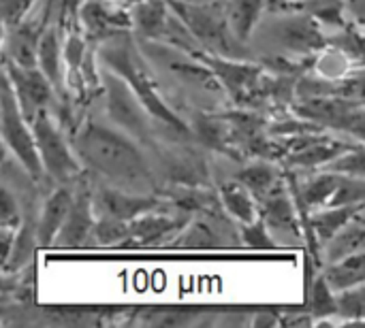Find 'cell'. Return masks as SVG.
I'll list each match as a JSON object with an SVG mask.
<instances>
[{"instance_id":"cell-13","label":"cell","mask_w":365,"mask_h":328,"mask_svg":"<svg viewBox=\"0 0 365 328\" xmlns=\"http://www.w3.org/2000/svg\"><path fill=\"white\" fill-rule=\"evenodd\" d=\"M2 68L9 77L17 105L28 122L38 111H51V105L58 100V96L51 83L47 81V77L36 66H19L4 60Z\"/></svg>"},{"instance_id":"cell-7","label":"cell","mask_w":365,"mask_h":328,"mask_svg":"<svg viewBox=\"0 0 365 328\" xmlns=\"http://www.w3.org/2000/svg\"><path fill=\"white\" fill-rule=\"evenodd\" d=\"M34 139V149L43 169V175H47L51 181L58 184H71L81 177L83 169L79 160L73 154V147L66 139V132L56 124V117L51 111H38L28 122Z\"/></svg>"},{"instance_id":"cell-8","label":"cell","mask_w":365,"mask_h":328,"mask_svg":"<svg viewBox=\"0 0 365 328\" xmlns=\"http://www.w3.org/2000/svg\"><path fill=\"white\" fill-rule=\"evenodd\" d=\"M192 55L212 70V75L225 90L227 100L233 107L259 109L263 105V64L240 58L214 55L207 51H195Z\"/></svg>"},{"instance_id":"cell-34","label":"cell","mask_w":365,"mask_h":328,"mask_svg":"<svg viewBox=\"0 0 365 328\" xmlns=\"http://www.w3.org/2000/svg\"><path fill=\"white\" fill-rule=\"evenodd\" d=\"M195 314L192 312H186V310H150L145 316H141L143 322L148 324H154V327H184V324H190L195 322Z\"/></svg>"},{"instance_id":"cell-3","label":"cell","mask_w":365,"mask_h":328,"mask_svg":"<svg viewBox=\"0 0 365 328\" xmlns=\"http://www.w3.org/2000/svg\"><path fill=\"white\" fill-rule=\"evenodd\" d=\"M257 47L263 60H291L312 64L314 55L327 47V36L323 34V26L302 11H287L278 15L272 11V17L257 23L248 49ZM261 60V62H263Z\"/></svg>"},{"instance_id":"cell-11","label":"cell","mask_w":365,"mask_h":328,"mask_svg":"<svg viewBox=\"0 0 365 328\" xmlns=\"http://www.w3.org/2000/svg\"><path fill=\"white\" fill-rule=\"evenodd\" d=\"M257 205H259V220L263 222L265 231L269 233L276 245L278 243L295 245L302 241L304 220L284 177L265 196H261Z\"/></svg>"},{"instance_id":"cell-30","label":"cell","mask_w":365,"mask_h":328,"mask_svg":"<svg viewBox=\"0 0 365 328\" xmlns=\"http://www.w3.org/2000/svg\"><path fill=\"white\" fill-rule=\"evenodd\" d=\"M126 237H128V222L115 220L111 216H96L94 226H92V239L98 245H118V248H122Z\"/></svg>"},{"instance_id":"cell-28","label":"cell","mask_w":365,"mask_h":328,"mask_svg":"<svg viewBox=\"0 0 365 328\" xmlns=\"http://www.w3.org/2000/svg\"><path fill=\"white\" fill-rule=\"evenodd\" d=\"M34 248H36L34 220L21 218L19 226L15 228V239H13V248H11L9 260L4 265V273H17L19 269H24L30 263Z\"/></svg>"},{"instance_id":"cell-40","label":"cell","mask_w":365,"mask_h":328,"mask_svg":"<svg viewBox=\"0 0 365 328\" xmlns=\"http://www.w3.org/2000/svg\"><path fill=\"white\" fill-rule=\"evenodd\" d=\"M111 2L122 4V6H130V4H135V2H139V0H111Z\"/></svg>"},{"instance_id":"cell-36","label":"cell","mask_w":365,"mask_h":328,"mask_svg":"<svg viewBox=\"0 0 365 328\" xmlns=\"http://www.w3.org/2000/svg\"><path fill=\"white\" fill-rule=\"evenodd\" d=\"M21 218H24L21 216V207H19L15 194L4 184H0V226L17 228Z\"/></svg>"},{"instance_id":"cell-29","label":"cell","mask_w":365,"mask_h":328,"mask_svg":"<svg viewBox=\"0 0 365 328\" xmlns=\"http://www.w3.org/2000/svg\"><path fill=\"white\" fill-rule=\"evenodd\" d=\"M319 171H329L336 175H344V177H365V149L364 143L353 145L351 149L342 152L340 156H336L331 162H327L323 169Z\"/></svg>"},{"instance_id":"cell-35","label":"cell","mask_w":365,"mask_h":328,"mask_svg":"<svg viewBox=\"0 0 365 328\" xmlns=\"http://www.w3.org/2000/svg\"><path fill=\"white\" fill-rule=\"evenodd\" d=\"M240 241H244V245L255 248V250H274L276 248L274 239L269 237V233L265 231V226L259 218L250 224L240 226Z\"/></svg>"},{"instance_id":"cell-31","label":"cell","mask_w":365,"mask_h":328,"mask_svg":"<svg viewBox=\"0 0 365 328\" xmlns=\"http://www.w3.org/2000/svg\"><path fill=\"white\" fill-rule=\"evenodd\" d=\"M336 316L361 324L365 318V292L364 284L336 292Z\"/></svg>"},{"instance_id":"cell-20","label":"cell","mask_w":365,"mask_h":328,"mask_svg":"<svg viewBox=\"0 0 365 328\" xmlns=\"http://www.w3.org/2000/svg\"><path fill=\"white\" fill-rule=\"evenodd\" d=\"M128 13L133 23L130 32L148 41H160L171 17V9L165 0H139L128 6Z\"/></svg>"},{"instance_id":"cell-15","label":"cell","mask_w":365,"mask_h":328,"mask_svg":"<svg viewBox=\"0 0 365 328\" xmlns=\"http://www.w3.org/2000/svg\"><path fill=\"white\" fill-rule=\"evenodd\" d=\"M90 194L96 216H111L122 222H130L148 211L169 207L163 194H135L107 184L98 186L96 190H90Z\"/></svg>"},{"instance_id":"cell-18","label":"cell","mask_w":365,"mask_h":328,"mask_svg":"<svg viewBox=\"0 0 365 328\" xmlns=\"http://www.w3.org/2000/svg\"><path fill=\"white\" fill-rule=\"evenodd\" d=\"M36 68L47 77L58 98H68L64 85V62H62V34L53 21L47 23L36 47Z\"/></svg>"},{"instance_id":"cell-37","label":"cell","mask_w":365,"mask_h":328,"mask_svg":"<svg viewBox=\"0 0 365 328\" xmlns=\"http://www.w3.org/2000/svg\"><path fill=\"white\" fill-rule=\"evenodd\" d=\"M36 4V0H0V23L15 26L17 21H21L30 9Z\"/></svg>"},{"instance_id":"cell-12","label":"cell","mask_w":365,"mask_h":328,"mask_svg":"<svg viewBox=\"0 0 365 328\" xmlns=\"http://www.w3.org/2000/svg\"><path fill=\"white\" fill-rule=\"evenodd\" d=\"M240 241V226L222 211H207L190 216L182 231L173 237L171 248L178 250H216Z\"/></svg>"},{"instance_id":"cell-22","label":"cell","mask_w":365,"mask_h":328,"mask_svg":"<svg viewBox=\"0 0 365 328\" xmlns=\"http://www.w3.org/2000/svg\"><path fill=\"white\" fill-rule=\"evenodd\" d=\"M222 9L231 34L242 45H248L257 23L267 9V0H222Z\"/></svg>"},{"instance_id":"cell-2","label":"cell","mask_w":365,"mask_h":328,"mask_svg":"<svg viewBox=\"0 0 365 328\" xmlns=\"http://www.w3.org/2000/svg\"><path fill=\"white\" fill-rule=\"evenodd\" d=\"M96 58L101 66L109 68L126 81L141 107L158 126L167 128L173 134H180L182 139H192L188 122L167 100V94L160 90L163 85L156 79L154 68L141 53L133 32H122L96 43Z\"/></svg>"},{"instance_id":"cell-5","label":"cell","mask_w":365,"mask_h":328,"mask_svg":"<svg viewBox=\"0 0 365 328\" xmlns=\"http://www.w3.org/2000/svg\"><path fill=\"white\" fill-rule=\"evenodd\" d=\"M167 6L175 13V17L186 26L192 34L201 51L248 60V45H242L229 30L222 0L218 2H201V0H165Z\"/></svg>"},{"instance_id":"cell-17","label":"cell","mask_w":365,"mask_h":328,"mask_svg":"<svg viewBox=\"0 0 365 328\" xmlns=\"http://www.w3.org/2000/svg\"><path fill=\"white\" fill-rule=\"evenodd\" d=\"M94 207H92V194L88 186H81L73 194V203L68 207V213L58 228L51 245L56 248H83L92 239V226H94Z\"/></svg>"},{"instance_id":"cell-9","label":"cell","mask_w":365,"mask_h":328,"mask_svg":"<svg viewBox=\"0 0 365 328\" xmlns=\"http://www.w3.org/2000/svg\"><path fill=\"white\" fill-rule=\"evenodd\" d=\"M291 113L321 126L323 130H338L364 143V98H344V96L297 98L291 105Z\"/></svg>"},{"instance_id":"cell-1","label":"cell","mask_w":365,"mask_h":328,"mask_svg":"<svg viewBox=\"0 0 365 328\" xmlns=\"http://www.w3.org/2000/svg\"><path fill=\"white\" fill-rule=\"evenodd\" d=\"M66 134L81 169L92 171L107 186L135 194H158L160 184L152 162L141 145L122 130L94 117H81Z\"/></svg>"},{"instance_id":"cell-14","label":"cell","mask_w":365,"mask_h":328,"mask_svg":"<svg viewBox=\"0 0 365 328\" xmlns=\"http://www.w3.org/2000/svg\"><path fill=\"white\" fill-rule=\"evenodd\" d=\"M79 30L90 43H101L122 32H130L128 6L115 4L111 0H81L79 2Z\"/></svg>"},{"instance_id":"cell-26","label":"cell","mask_w":365,"mask_h":328,"mask_svg":"<svg viewBox=\"0 0 365 328\" xmlns=\"http://www.w3.org/2000/svg\"><path fill=\"white\" fill-rule=\"evenodd\" d=\"M321 275L334 292L361 286L365 282V250L336 263H327Z\"/></svg>"},{"instance_id":"cell-32","label":"cell","mask_w":365,"mask_h":328,"mask_svg":"<svg viewBox=\"0 0 365 328\" xmlns=\"http://www.w3.org/2000/svg\"><path fill=\"white\" fill-rule=\"evenodd\" d=\"M308 314L314 320H325V318L336 316V292L327 286L323 275H319L314 280V286H312V292H310Z\"/></svg>"},{"instance_id":"cell-25","label":"cell","mask_w":365,"mask_h":328,"mask_svg":"<svg viewBox=\"0 0 365 328\" xmlns=\"http://www.w3.org/2000/svg\"><path fill=\"white\" fill-rule=\"evenodd\" d=\"M233 179L237 184H242L257 201L261 196H265L280 179H282V173H280V166L278 162H272V160H263V158H252V162L244 164L235 175Z\"/></svg>"},{"instance_id":"cell-38","label":"cell","mask_w":365,"mask_h":328,"mask_svg":"<svg viewBox=\"0 0 365 328\" xmlns=\"http://www.w3.org/2000/svg\"><path fill=\"white\" fill-rule=\"evenodd\" d=\"M13 239H15V228L11 226H0V269L4 271V265L9 260L11 248H13Z\"/></svg>"},{"instance_id":"cell-21","label":"cell","mask_w":365,"mask_h":328,"mask_svg":"<svg viewBox=\"0 0 365 328\" xmlns=\"http://www.w3.org/2000/svg\"><path fill=\"white\" fill-rule=\"evenodd\" d=\"M364 211V205H342V207H321L304 216V226L310 228V237L317 239L319 250L355 216Z\"/></svg>"},{"instance_id":"cell-33","label":"cell","mask_w":365,"mask_h":328,"mask_svg":"<svg viewBox=\"0 0 365 328\" xmlns=\"http://www.w3.org/2000/svg\"><path fill=\"white\" fill-rule=\"evenodd\" d=\"M365 201V177H344L340 175L338 186L327 203V207L342 205H364Z\"/></svg>"},{"instance_id":"cell-10","label":"cell","mask_w":365,"mask_h":328,"mask_svg":"<svg viewBox=\"0 0 365 328\" xmlns=\"http://www.w3.org/2000/svg\"><path fill=\"white\" fill-rule=\"evenodd\" d=\"M0 141L32 179L43 177L30 124L17 105V98L13 94L4 68H0Z\"/></svg>"},{"instance_id":"cell-4","label":"cell","mask_w":365,"mask_h":328,"mask_svg":"<svg viewBox=\"0 0 365 328\" xmlns=\"http://www.w3.org/2000/svg\"><path fill=\"white\" fill-rule=\"evenodd\" d=\"M137 38V36H135ZM137 45L154 73H163L171 85H180L184 94H190L197 102L195 109L203 111H214L218 105L229 102L225 96V90L220 88L218 79L212 75V70L197 60L192 53L171 47L160 41H148V38H137Z\"/></svg>"},{"instance_id":"cell-24","label":"cell","mask_w":365,"mask_h":328,"mask_svg":"<svg viewBox=\"0 0 365 328\" xmlns=\"http://www.w3.org/2000/svg\"><path fill=\"white\" fill-rule=\"evenodd\" d=\"M323 258L327 263H336L340 258H346L351 254L365 250V218L364 211L355 213L323 248Z\"/></svg>"},{"instance_id":"cell-39","label":"cell","mask_w":365,"mask_h":328,"mask_svg":"<svg viewBox=\"0 0 365 328\" xmlns=\"http://www.w3.org/2000/svg\"><path fill=\"white\" fill-rule=\"evenodd\" d=\"M276 324H280V316L269 310H265L252 318V327H276Z\"/></svg>"},{"instance_id":"cell-16","label":"cell","mask_w":365,"mask_h":328,"mask_svg":"<svg viewBox=\"0 0 365 328\" xmlns=\"http://www.w3.org/2000/svg\"><path fill=\"white\" fill-rule=\"evenodd\" d=\"M188 222V216L184 213H163L160 209L148 211L135 220L128 222V237L122 243L137 245V248H156L163 241H173V237L182 231V226Z\"/></svg>"},{"instance_id":"cell-27","label":"cell","mask_w":365,"mask_h":328,"mask_svg":"<svg viewBox=\"0 0 365 328\" xmlns=\"http://www.w3.org/2000/svg\"><path fill=\"white\" fill-rule=\"evenodd\" d=\"M284 11H302L312 19H317L321 26H331V28H344L346 23H351L342 0H299Z\"/></svg>"},{"instance_id":"cell-19","label":"cell","mask_w":365,"mask_h":328,"mask_svg":"<svg viewBox=\"0 0 365 328\" xmlns=\"http://www.w3.org/2000/svg\"><path fill=\"white\" fill-rule=\"evenodd\" d=\"M73 188L68 184H60L58 188H53L47 199L43 201L41 213L34 220V233H36V245L41 248H49L58 228L62 226L68 207L73 203Z\"/></svg>"},{"instance_id":"cell-6","label":"cell","mask_w":365,"mask_h":328,"mask_svg":"<svg viewBox=\"0 0 365 328\" xmlns=\"http://www.w3.org/2000/svg\"><path fill=\"white\" fill-rule=\"evenodd\" d=\"M101 94L105 96V115L113 128L122 130L139 145L150 147L156 143L154 120L141 107L126 81L105 66L101 68Z\"/></svg>"},{"instance_id":"cell-23","label":"cell","mask_w":365,"mask_h":328,"mask_svg":"<svg viewBox=\"0 0 365 328\" xmlns=\"http://www.w3.org/2000/svg\"><path fill=\"white\" fill-rule=\"evenodd\" d=\"M216 194H218V203L222 207V211L237 224V226H244V224H250L259 218V205H257V199L242 186L237 184L235 179L231 181H225L216 188Z\"/></svg>"}]
</instances>
